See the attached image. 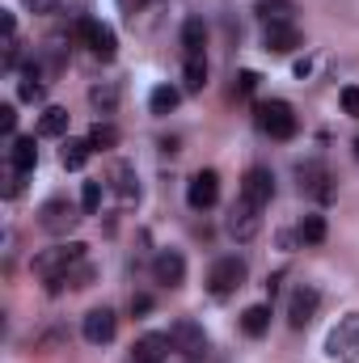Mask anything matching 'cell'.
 <instances>
[{
    "mask_svg": "<svg viewBox=\"0 0 359 363\" xmlns=\"http://www.w3.org/2000/svg\"><path fill=\"white\" fill-rule=\"evenodd\" d=\"M85 250L89 245H81V241H60V245H51V250H43L34 258V274L43 283H55V279H64V274L72 271L77 262H85Z\"/></svg>",
    "mask_w": 359,
    "mask_h": 363,
    "instance_id": "cell-1",
    "label": "cell"
},
{
    "mask_svg": "<svg viewBox=\"0 0 359 363\" xmlns=\"http://www.w3.org/2000/svg\"><path fill=\"white\" fill-rule=\"evenodd\" d=\"M81 220H85V207L72 203L68 194H55V199H47V203L38 207V228L51 233V237H68Z\"/></svg>",
    "mask_w": 359,
    "mask_h": 363,
    "instance_id": "cell-2",
    "label": "cell"
},
{
    "mask_svg": "<svg viewBox=\"0 0 359 363\" xmlns=\"http://www.w3.org/2000/svg\"><path fill=\"white\" fill-rule=\"evenodd\" d=\"M245 279H250L245 258H237V254H224V258H216V262H211V271H207V291H211L216 300H224V296L241 291V287H245Z\"/></svg>",
    "mask_w": 359,
    "mask_h": 363,
    "instance_id": "cell-3",
    "label": "cell"
},
{
    "mask_svg": "<svg viewBox=\"0 0 359 363\" xmlns=\"http://www.w3.org/2000/svg\"><path fill=\"white\" fill-rule=\"evenodd\" d=\"M258 127H263V135H270V140H292L300 123H296L292 101L270 97V101H258Z\"/></svg>",
    "mask_w": 359,
    "mask_h": 363,
    "instance_id": "cell-4",
    "label": "cell"
},
{
    "mask_svg": "<svg viewBox=\"0 0 359 363\" xmlns=\"http://www.w3.org/2000/svg\"><path fill=\"white\" fill-rule=\"evenodd\" d=\"M224 233H228L237 245H250V241L263 233V207L237 194V203H233V211H228V220H224Z\"/></svg>",
    "mask_w": 359,
    "mask_h": 363,
    "instance_id": "cell-5",
    "label": "cell"
},
{
    "mask_svg": "<svg viewBox=\"0 0 359 363\" xmlns=\"http://www.w3.org/2000/svg\"><path fill=\"white\" fill-rule=\"evenodd\" d=\"M326 355L334 363H355L359 359V313L338 317V325L326 338Z\"/></svg>",
    "mask_w": 359,
    "mask_h": 363,
    "instance_id": "cell-6",
    "label": "cell"
},
{
    "mask_svg": "<svg viewBox=\"0 0 359 363\" xmlns=\"http://www.w3.org/2000/svg\"><path fill=\"white\" fill-rule=\"evenodd\" d=\"M170 342H174V351H178L182 359H190V363H199L207 355V334H203V325L190 321V317H178V321L170 325Z\"/></svg>",
    "mask_w": 359,
    "mask_h": 363,
    "instance_id": "cell-7",
    "label": "cell"
},
{
    "mask_svg": "<svg viewBox=\"0 0 359 363\" xmlns=\"http://www.w3.org/2000/svg\"><path fill=\"white\" fill-rule=\"evenodd\" d=\"M77 34H81V43L89 47L97 60H114V55H118V34H114V26H106V21H97V17H81V21H77Z\"/></svg>",
    "mask_w": 359,
    "mask_h": 363,
    "instance_id": "cell-8",
    "label": "cell"
},
{
    "mask_svg": "<svg viewBox=\"0 0 359 363\" xmlns=\"http://www.w3.org/2000/svg\"><path fill=\"white\" fill-rule=\"evenodd\" d=\"M317 308H321V291H317L313 283H300V287L287 296V325H292V330H309L313 317H317Z\"/></svg>",
    "mask_w": 359,
    "mask_h": 363,
    "instance_id": "cell-9",
    "label": "cell"
},
{
    "mask_svg": "<svg viewBox=\"0 0 359 363\" xmlns=\"http://www.w3.org/2000/svg\"><path fill=\"white\" fill-rule=\"evenodd\" d=\"M81 334H85V342L93 347H106V342H114V334H118V317H114V308H89L85 313V321H81Z\"/></svg>",
    "mask_w": 359,
    "mask_h": 363,
    "instance_id": "cell-10",
    "label": "cell"
},
{
    "mask_svg": "<svg viewBox=\"0 0 359 363\" xmlns=\"http://www.w3.org/2000/svg\"><path fill=\"white\" fill-rule=\"evenodd\" d=\"M216 199H220V174H216V169H199L194 178L186 182V203H190L194 211L216 207Z\"/></svg>",
    "mask_w": 359,
    "mask_h": 363,
    "instance_id": "cell-11",
    "label": "cell"
},
{
    "mask_svg": "<svg viewBox=\"0 0 359 363\" xmlns=\"http://www.w3.org/2000/svg\"><path fill=\"white\" fill-rule=\"evenodd\" d=\"M296 178H300V190H304V194H313V199H321V203L334 199V178H330V169H326L321 161L296 165Z\"/></svg>",
    "mask_w": 359,
    "mask_h": 363,
    "instance_id": "cell-12",
    "label": "cell"
},
{
    "mask_svg": "<svg viewBox=\"0 0 359 363\" xmlns=\"http://www.w3.org/2000/svg\"><path fill=\"white\" fill-rule=\"evenodd\" d=\"M241 199H250V203H258V207H267L270 199H275V174H270L267 165H250V169H245V178H241Z\"/></svg>",
    "mask_w": 359,
    "mask_h": 363,
    "instance_id": "cell-13",
    "label": "cell"
},
{
    "mask_svg": "<svg viewBox=\"0 0 359 363\" xmlns=\"http://www.w3.org/2000/svg\"><path fill=\"white\" fill-rule=\"evenodd\" d=\"M153 279L165 283V287H182L186 283V258H182V250H161L153 258Z\"/></svg>",
    "mask_w": 359,
    "mask_h": 363,
    "instance_id": "cell-14",
    "label": "cell"
},
{
    "mask_svg": "<svg viewBox=\"0 0 359 363\" xmlns=\"http://www.w3.org/2000/svg\"><path fill=\"white\" fill-rule=\"evenodd\" d=\"M106 190H114L123 203H136V199H140V178H136V169H131L127 161H114L110 174H106Z\"/></svg>",
    "mask_w": 359,
    "mask_h": 363,
    "instance_id": "cell-15",
    "label": "cell"
},
{
    "mask_svg": "<svg viewBox=\"0 0 359 363\" xmlns=\"http://www.w3.org/2000/svg\"><path fill=\"white\" fill-rule=\"evenodd\" d=\"M170 334H144L136 347H131V363H170Z\"/></svg>",
    "mask_w": 359,
    "mask_h": 363,
    "instance_id": "cell-16",
    "label": "cell"
},
{
    "mask_svg": "<svg viewBox=\"0 0 359 363\" xmlns=\"http://www.w3.org/2000/svg\"><path fill=\"white\" fill-rule=\"evenodd\" d=\"M263 47L275 51V55H292V51L300 47V30H296V21H287V26H267V30H263Z\"/></svg>",
    "mask_w": 359,
    "mask_h": 363,
    "instance_id": "cell-17",
    "label": "cell"
},
{
    "mask_svg": "<svg viewBox=\"0 0 359 363\" xmlns=\"http://www.w3.org/2000/svg\"><path fill=\"white\" fill-rule=\"evenodd\" d=\"M34 165H38L34 135H13V140H9V169H17V174H30Z\"/></svg>",
    "mask_w": 359,
    "mask_h": 363,
    "instance_id": "cell-18",
    "label": "cell"
},
{
    "mask_svg": "<svg viewBox=\"0 0 359 363\" xmlns=\"http://www.w3.org/2000/svg\"><path fill=\"white\" fill-rule=\"evenodd\" d=\"M93 283H97V267H93L89 258H85V262H77L72 271L64 274V279H55V283H47V291H51V296H60L64 287H72V291H85V287H93Z\"/></svg>",
    "mask_w": 359,
    "mask_h": 363,
    "instance_id": "cell-19",
    "label": "cell"
},
{
    "mask_svg": "<svg viewBox=\"0 0 359 363\" xmlns=\"http://www.w3.org/2000/svg\"><path fill=\"white\" fill-rule=\"evenodd\" d=\"M178 38H182V55H203L207 51V26H203V17H186Z\"/></svg>",
    "mask_w": 359,
    "mask_h": 363,
    "instance_id": "cell-20",
    "label": "cell"
},
{
    "mask_svg": "<svg viewBox=\"0 0 359 363\" xmlns=\"http://www.w3.org/2000/svg\"><path fill=\"white\" fill-rule=\"evenodd\" d=\"M182 89L186 93L207 89V55H182Z\"/></svg>",
    "mask_w": 359,
    "mask_h": 363,
    "instance_id": "cell-21",
    "label": "cell"
},
{
    "mask_svg": "<svg viewBox=\"0 0 359 363\" xmlns=\"http://www.w3.org/2000/svg\"><path fill=\"white\" fill-rule=\"evenodd\" d=\"M254 13L263 17V26H287V21H296V4L292 0H258Z\"/></svg>",
    "mask_w": 359,
    "mask_h": 363,
    "instance_id": "cell-22",
    "label": "cell"
},
{
    "mask_svg": "<svg viewBox=\"0 0 359 363\" xmlns=\"http://www.w3.org/2000/svg\"><path fill=\"white\" fill-rule=\"evenodd\" d=\"M43 77H47V68H43L38 60H34V64H26L21 85H17V97H21V101H38V97H43V89H47V85H43Z\"/></svg>",
    "mask_w": 359,
    "mask_h": 363,
    "instance_id": "cell-23",
    "label": "cell"
},
{
    "mask_svg": "<svg viewBox=\"0 0 359 363\" xmlns=\"http://www.w3.org/2000/svg\"><path fill=\"white\" fill-rule=\"evenodd\" d=\"M267 330H270V304H250L241 313V334L245 338H263Z\"/></svg>",
    "mask_w": 359,
    "mask_h": 363,
    "instance_id": "cell-24",
    "label": "cell"
},
{
    "mask_svg": "<svg viewBox=\"0 0 359 363\" xmlns=\"http://www.w3.org/2000/svg\"><path fill=\"white\" fill-rule=\"evenodd\" d=\"M182 101V89H174V85H157V89L148 93V110L157 114V118H165V114H174Z\"/></svg>",
    "mask_w": 359,
    "mask_h": 363,
    "instance_id": "cell-25",
    "label": "cell"
},
{
    "mask_svg": "<svg viewBox=\"0 0 359 363\" xmlns=\"http://www.w3.org/2000/svg\"><path fill=\"white\" fill-rule=\"evenodd\" d=\"M89 157H93L89 140H68V144H64V152H60L64 169H72V174H77V169H85V165H89Z\"/></svg>",
    "mask_w": 359,
    "mask_h": 363,
    "instance_id": "cell-26",
    "label": "cell"
},
{
    "mask_svg": "<svg viewBox=\"0 0 359 363\" xmlns=\"http://www.w3.org/2000/svg\"><path fill=\"white\" fill-rule=\"evenodd\" d=\"M89 101H93L97 114H114V110H118V85H114V81H97L89 89Z\"/></svg>",
    "mask_w": 359,
    "mask_h": 363,
    "instance_id": "cell-27",
    "label": "cell"
},
{
    "mask_svg": "<svg viewBox=\"0 0 359 363\" xmlns=\"http://www.w3.org/2000/svg\"><path fill=\"white\" fill-rule=\"evenodd\" d=\"M64 131H68V110H64V106H47L43 118H38V135L55 140V135H64Z\"/></svg>",
    "mask_w": 359,
    "mask_h": 363,
    "instance_id": "cell-28",
    "label": "cell"
},
{
    "mask_svg": "<svg viewBox=\"0 0 359 363\" xmlns=\"http://www.w3.org/2000/svg\"><path fill=\"white\" fill-rule=\"evenodd\" d=\"M326 233H330V228H326V216H317V211H309V216L300 220V228H296V237H300L304 245H321Z\"/></svg>",
    "mask_w": 359,
    "mask_h": 363,
    "instance_id": "cell-29",
    "label": "cell"
},
{
    "mask_svg": "<svg viewBox=\"0 0 359 363\" xmlns=\"http://www.w3.org/2000/svg\"><path fill=\"white\" fill-rule=\"evenodd\" d=\"M85 140L93 144V152H110V148H118V127L114 123H93Z\"/></svg>",
    "mask_w": 359,
    "mask_h": 363,
    "instance_id": "cell-30",
    "label": "cell"
},
{
    "mask_svg": "<svg viewBox=\"0 0 359 363\" xmlns=\"http://www.w3.org/2000/svg\"><path fill=\"white\" fill-rule=\"evenodd\" d=\"M101 199H106V182H85L81 186V207H85V216H93L97 207H101Z\"/></svg>",
    "mask_w": 359,
    "mask_h": 363,
    "instance_id": "cell-31",
    "label": "cell"
},
{
    "mask_svg": "<svg viewBox=\"0 0 359 363\" xmlns=\"http://www.w3.org/2000/svg\"><path fill=\"white\" fill-rule=\"evenodd\" d=\"M153 4H157V0H118V9L127 13V21H131V26H136V17H140V13H148Z\"/></svg>",
    "mask_w": 359,
    "mask_h": 363,
    "instance_id": "cell-32",
    "label": "cell"
},
{
    "mask_svg": "<svg viewBox=\"0 0 359 363\" xmlns=\"http://www.w3.org/2000/svg\"><path fill=\"white\" fill-rule=\"evenodd\" d=\"M258 81H263V77H258V72H250V68H245V72H237V93H241V97H250V93L258 89Z\"/></svg>",
    "mask_w": 359,
    "mask_h": 363,
    "instance_id": "cell-33",
    "label": "cell"
},
{
    "mask_svg": "<svg viewBox=\"0 0 359 363\" xmlns=\"http://www.w3.org/2000/svg\"><path fill=\"white\" fill-rule=\"evenodd\" d=\"M338 101H343V110H347V114H355V118H359V85H347V89L338 93Z\"/></svg>",
    "mask_w": 359,
    "mask_h": 363,
    "instance_id": "cell-34",
    "label": "cell"
},
{
    "mask_svg": "<svg viewBox=\"0 0 359 363\" xmlns=\"http://www.w3.org/2000/svg\"><path fill=\"white\" fill-rule=\"evenodd\" d=\"M13 127H17V110H13V106L4 101V106H0V131H4L9 140H13Z\"/></svg>",
    "mask_w": 359,
    "mask_h": 363,
    "instance_id": "cell-35",
    "label": "cell"
},
{
    "mask_svg": "<svg viewBox=\"0 0 359 363\" xmlns=\"http://www.w3.org/2000/svg\"><path fill=\"white\" fill-rule=\"evenodd\" d=\"M26 4H30V13H60L64 0H26Z\"/></svg>",
    "mask_w": 359,
    "mask_h": 363,
    "instance_id": "cell-36",
    "label": "cell"
},
{
    "mask_svg": "<svg viewBox=\"0 0 359 363\" xmlns=\"http://www.w3.org/2000/svg\"><path fill=\"white\" fill-rule=\"evenodd\" d=\"M21 182H26V174L13 169V174H9V186H4V199H17V194H21Z\"/></svg>",
    "mask_w": 359,
    "mask_h": 363,
    "instance_id": "cell-37",
    "label": "cell"
},
{
    "mask_svg": "<svg viewBox=\"0 0 359 363\" xmlns=\"http://www.w3.org/2000/svg\"><path fill=\"white\" fill-rule=\"evenodd\" d=\"M148 308H153V296H131V313L136 317H144Z\"/></svg>",
    "mask_w": 359,
    "mask_h": 363,
    "instance_id": "cell-38",
    "label": "cell"
},
{
    "mask_svg": "<svg viewBox=\"0 0 359 363\" xmlns=\"http://www.w3.org/2000/svg\"><path fill=\"white\" fill-rule=\"evenodd\" d=\"M355 161H359V140H355Z\"/></svg>",
    "mask_w": 359,
    "mask_h": 363,
    "instance_id": "cell-39",
    "label": "cell"
}]
</instances>
